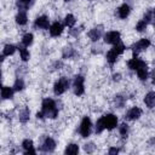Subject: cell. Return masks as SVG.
I'll use <instances>...</instances> for the list:
<instances>
[{
    "instance_id": "cell-1",
    "label": "cell",
    "mask_w": 155,
    "mask_h": 155,
    "mask_svg": "<svg viewBox=\"0 0 155 155\" xmlns=\"http://www.w3.org/2000/svg\"><path fill=\"white\" fill-rule=\"evenodd\" d=\"M119 125V119L115 114L111 113H107L104 115H102L94 124V133L96 134H101L103 133L105 130L107 131H111L114 128H116V126Z\"/></svg>"
},
{
    "instance_id": "cell-2",
    "label": "cell",
    "mask_w": 155,
    "mask_h": 155,
    "mask_svg": "<svg viewBox=\"0 0 155 155\" xmlns=\"http://www.w3.org/2000/svg\"><path fill=\"white\" fill-rule=\"evenodd\" d=\"M41 111L46 119H56L59 114V108L57 105V101L53 98L46 97L41 102Z\"/></svg>"
},
{
    "instance_id": "cell-3",
    "label": "cell",
    "mask_w": 155,
    "mask_h": 155,
    "mask_svg": "<svg viewBox=\"0 0 155 155\" xmlns=\"http://www.w3.org/2000/svg\"><path fill=\"white\" fill-rule=\"evenodd\" d=\"M71 87V80L67 76H61L54 84H53V93L56 96H62Z\"/></svg>"
},
{
    "instance_id": "cell-4",
    "label": "cell",
    "mask_w": 155,
    "mask_h": 155,
    "mask_svg": "<svg viewBox=\"0 0 155 155\" xmlns=\"http://www.w3.org/2000/svg\"><path fill=\"white\" fill-rule=\"evenodd\" d=\"M71 88L75 96L80 97L85 93V78L81 74H78L74 76L73 81H71Z\"/></svg>"
},
{
    "instance_id": "cell-5",
    "label": "cell",
    "mask_w": 155,
    "mask_h": 155,
    "mask_svg": "<svg viewBox=\"0 0 155 155\" xmlns=\"http://www.w3.org/2000/svg\"><path fill=\"white\" fill-rule=\"evenodd\" d=\"M92 121H91V117L90 116H84L81 119V122L79 125V133L82 138H87L90 137L91 132H92Z\"/></svg>"
},
{
    "instance_id": "cell-6",
    "label": "cell",
    "mask_w": 155,
    "mask_h": 155,
    "mask_svg": "<svg viewBox=\"0 0 155 155\" xmlns=\"http://www.w3.org/2000/svg\"><path fill=\"white\" fill-rule=\"evenodd\" d=\"M150 45H151V41H150V39H148V38H142V39H139L138 41H136V42L131 46V50H132V52H133V57H138V53L142 52V51H145Z\"/></svg>"
},
{
    "instance_id": "cell-7",
    "label": "cell",
    "mask_w": 155,
    "mask_h": 155,
    "mask_svg": "<svg viewBox=\"0 0 155 155\" xmlns=\"http://www.w3.org/2000/svg\"><path fill=\"white\" fill-rule=\"evenodd\" d=\"M57 147V143L56 140L52 138V137H45L44 140L41 142L40 147H39V150L42 151V153H53L54 149Z\"/></svg>"
},
{
    "instance_id": "cell-8",
    "label": "cell",
    "mask_w": 155,
    "mask_h": 155,
    "mask_svg": "<svg viewBox=\"0 0 155 155\" xmlns=\"http://www.w3.org/2000/svg\"><path fill=\"white\" fill-rule=\"evenodd\" d=\"M103 41L108 45H115L116 42L121 41V34L117 30H109L103 34Z\"/></svg>"
},
{
    "instance_id": "cell-9",
    "label": "cell",
    "mask_w": 155,
    "mask_h": 155,
    "mask_svg": "<svg viewBox=\"0 0 155 155\" xmlns=\"http://www.w3.org/2000/svg\"><path fill=\"white\" fill-rule=\"evenodd\" d=\"M50 18H48V16H46V15H41V16H39V17H36L35 18V21H34V24H33V27L36 29V30H46V29H48V27H50Z\"/></svg>"
},
{
    "instance_id": "cell-10",
    "label": "cell",
    "mask_w": 155,
    "mask_h": 155,
    "mask_svg": "<svg viewBox=\"0 0 155 155\" xmlns=\"http://www.w3.org/2000/svg\"><path fill=\"white\" fill-rule=\"evenodd\" d=\"M104 34V30H103V25H96L93 28H91L87 33V36L88 39L92 41V42H98L99 39H102Z\"/></svg>"
},
{
    "instance_id": "cell-11",
    "label": "cell",
    "mask_w": 155,
    "mask_h": 155,
    "mask_svg": "<svg viewBox=\"0 0 155 155\" xmlns=\"http://www.w3.org/2000/svg\"><path fill=\"white\" fill-rule=\"evenodd\" d=\"M47 30H48V33H50V35L52 38H58V36L62 35V33L64 30V24L61 23V22H58V21H56V22H53V23L50 24V27H48Z\"/></svg>"
},
{
    "instance_id": "cell-12",
    "label": "cell",
    "mask_w": 155,
    "mask_h": 155,
    "mask_svg": "<svg viewBox=\"0 0 155 155\" xmlns=\"http://www.w3.org/2000/svg\"><path fill=\"white\" fill-rule=\"evenodd\" d=\"M142 114H143V110L139 107H132V108H130L126 111L125 119L126 120H130V121H136V120H138L142 116Z\"/></svg>"
},
{
    "instance_id": "cell-13",
    "label": "cell",
    "mask_w": 155,
    "mask_h": 155,
    "mask_svg": "<svg viewBox=\"0 0 155 155\" xmlns=\"http://www.w3.org/2000/svg\"><path fill=\"white\" fill-rule=\"evenodd\" d=\"M131 10H132L131 5H130L128 2H124L122 5H120V6L117 7L116 15H117V17H119L120 19H126V18L130 16Z\"/></svg>"
},
{
    "instance_id": "cell-14",
    "label": "cell",
    "mask_w": 155,
    "mask_h": 155,
    "mask_svg": "<svg viewBox=\"0 0 155 155\" xmlns=\"http://www.w3.org/2000/svg\"><path fill=\"white\" fill-rule=\"evenodd\" d=\"M144 65H147L145 61L140 59L139 57H132L131 59L127 61V68L130 70H133V71H136L137 69H139V68H142Z\"/></svg>"
},
{
    "instance_id": "cell-15",
    "label": "cell",
    "mask_w": 155,
    "mask_h": 155,
    "mask_svg": "<svg viewBox=\"0 0 155 155\" xmlns=\"http://www.w3.org/2000/svg\"><path fill=\"white\" fill-rule=\"evenodd\" d=\"M15 94V90L10 86H1L0 87V99L6 101V99H12Z\"/></svg>"
},
{
    "instance_id": "cell-16",
    "label": "cell",
    "mask_w": 155,
    "mask_h": 155,
    "mask_svg": "<svg viewBox=\"0 0 155 155\" xmlns=\"http://www.w3.org/2000/svg\"><path fill=\"white\" fill-rule=\"evenodd\" d=\"M17 117H18V121L21 124H27L29 120H30V109L28 107H24L22 108L18 114H17Z\"/></svg>"
},
{
    "instance_id": "cell-17",
    "label": "cell",
    "mask_w": 155,
    "mask_h": 155,
    "mask_svg": "<svg viewBox=\"0 0 155 155\" xmlns=\"http://www.w3.org/2000/svg\"><path fill=\"white\" fill-rule=\"evenodd\" d=\"M76 56H78V52L74 47H71V46L63 47V50H62V58L63 59H71V58H75Z\"/></svg>"
},
{
    "instance_id": "cell-18",
    "label": "cell",
    "mask_w": 155,
    "mask_h": 155,
    "mask_svg": "<svg viewBox=\"0 0 155 155\" xmlns=\"http://www.w3.org/2000/svg\"><path fill=\"white\" fill-rule=\"evenodd\" d=\"M35 4V0H17L16 6L19 11H27Z\"/></svg>"
},
{
    "instance_id": "cell-19",
    "label": "cell",
    "mask_w": 155,
    "mask_h": 155,
    "mask_svg": "<svg viewBox=\"0 0 155 155\" xmlns=\"http://www.w3.org/2000/svg\"><path fill=\"white\" fill-rule=\"evenodd\" d=\"M15 21L18 25H25L28 23V15H27V11H19L16 13L15 16Z\"/></svg>"
},
{
    "instance_id": "cell-20",
    "label": "cell",
    "mask_w": 155,
    "mask_h": 155,
    "mask_svg": "<svg viewBox=\"0 0 155 155\" xmlns=\"http://www.w3.org/2000/svg\"><path fill=\"white\" fill-rule=\"evenodd\" d=\"M144 104L149 109H153L154 108V105H155V92L154 91H149L144 96Z\"/></svg>"
},
{
    "instance_id": "cell-21",
    "label": "cell",
    "mask_w": 155,
    "mask_h": 155,
    "mask_svg": "<svg viewBox=\"0 0 155 155\" xmlns=\"http://www.w3.org/2000/svg\"><path fill=\"white\" fill-rule=\"evenodd\" d=\"M17 51L19 52V58L22 62H28L30 59V52L25 46H23V45L17 46Z\"/></svg>"
},
{
    "instance_id": "cell-22",
    "label": "cell",
    "mask_w": 155,
    "mask_h": 155,
    "mask_svg": "<svg viewBox=\"0 0 155 155\" xmlns=\"http://www.w3.org/2000/svg\"><path fill=\"white\" fill-rule=\"evenodd\" d=\"M136 73H137V76H138V79H139L140 81H147V80L149 79V76H150V73H149L148 65H144V67H142V68L137 69V70H136Z\"/></svg>"
},
{
    "instance_id": "cell-23",
    "label": "cell",
    "mask_w": 155,
    "mask_h": 155,
    "mask_svg": "<svg viewBox=\"0 0 155 155\" xmlns=\"http://www.w3.org/2000/svg\"><path fill=\"white\" fill-rule=\"evenodd\" d=\"M117 58H119V54L114 51V50H109L108 52H107V54H105V59H107V62L110 64V65H114L116 62H117Z\"/></svg>"
},
{
    "instance_id": "cell-24",
    "label": "cell",
    "mask_w": 155,
    "mask_h": 155,
    "mask_svg": "<svg viewBox=\"0 0 155 155\" xmlns=\"http://www.w3.org/2000/svg\"><path fill=\"white\" fill-rule=\"evenodd\" d=\"M79 151H80V148L76 143H69L64 149V154H68V155H75Z\"/></svg>"
},
{
    "instance_id": "cell-25",
    "label": "cell",
    "mask_w": 155,
    "mask_h": 155,
    "mask_svg": "<svg viewBox=\"0 0 155 155\" xmlns=\"http://www.w3.org/2000/svg\"><path fill=\"white\" fill-rule=\"evenodd\" d=\"M75 23H76V18H75L74 15H71V13H67V15L64 16V19H63V24H64V27L71 28V27L75 25Z\"/></svg>"
},
{
    "instance_id": "cell-26",
    "label": "cell",
    "mask_w": 155,
    "mask_h": 155,
    "mask_svg": "<svg viewBox=\"0 0 155 155\" xmlns=\"http://www.w3.org/2000/svg\"><path fill=\"white\" fill-rule=\"evenodd\" d=\"M16 51H17V46H16V45H13V44H6V45L4 46V48H2V54H4L5 57H10V56H12Z\"/></svg>"
},
{
    "instance_id": "cell-27",
    "label": "cell",
    "mask_w": 155,
    "mask_h": 155,
    "mask_svg": "<svg viewBox=\"0 0 155 155\" xmlns=\"http://www.w3.org/2000/svg\"><path fill=\"white\" fill-rule=\"evenodd\" d=\"M126 104V97L124 94H116L114 97V107L117 108V109H121L124 108Z\"/></svg>"
},
{
    "instance_id": "cell-28",
    "label": "cell",
    "mask_w": 155,
    "mask_h": 155,
    "mask_svg": "<svg viewBox=\"0 0 155 155\" xmlns=\"http://www.w3.org/2000/svg\"><path fill=\"white\" fill-rule=\"evenodd\" d=\"M21 42H22V45L25 46V47H29L30 45H33V42H34V35H33V33H25V34L22 36Z\"/></svg>"
},
{
    "instance_id": "cell-29",
    "label": "cell",
    "mask_w": 155,
    "mask_h": 155,
    "mask_svg": "<svg viewBox=\"0 0 155 155\" xmlns=\"http://www.w3.org/2000/svg\"><path fill=\"white\" fill-rule=\"evenodd\" d=\"M12 88L15 90V92H21V91H23V90L25 88V82H24V80H23L22 78H17V79L15 80L13 85H12Z\"/></svg>"
},
{
    "instance_id": "cell-30",
    "label": "cell",
    "mask_w": 155,
    "mask_h": 155,
    "mask_svg": "<svg viewBox=\"0 0 155 155\" xmlns=\"http://www.w3.org/2000/svg\"><path fill=\"white\" fill-rule=\"evenodd\" d=\"M117 128H119V133H120V136L122 138H126L128 136V133H130V126H128V124L122 122V124L117 125Z\"/></svg>"
},
{
    "instance_id": "cell-31",
    "label": "cell",
    "mask_w": 155,
    "mask_h": 155,
    "mask_svg": "<svg viewBox=\"0 0 155 155\" xmlns=\"http://www.w3.org/2000/svg\"><path fill=\"white\" fill-rule=\"evenodd\" d=\"M111 50H114L119 56H121L125 51H126V45L124 44V42H121V41H119V42H116L115 45H113V47H111Z\"/></svg>"
},
{
    "instance_id": "cell-32",
    "label": "cell",
    "mask_w": 155,
    "mask_h": 155,
    "mask_svg": "<svg viewBox=\"0 0 155 155\" xmlns=\"http://www.w3.org/2000/svg\"><path fill=\"white\" fill-rule=\"evenodd\" d=\"M148 25H149V24H148L144 19H139V21L137 22V24H136L134 29H136V31H138V33H143V31H145V30H147Z\"/></svg>"
},
{
    "instance_id": "cell-33",
    "label": "cell",
    "mask_w": 155,
    "mask_h": 155,
    "mask_svg": "<svg viewBox=\"0 0 155 155\" xmlns=\"http://www.w3.org/2000/svg\"><path fill=\"white\" fill-rule=\"evenodd\" d=\"M142 19H144V21H145L148 24H153V22H154V11H153L151 8L147 10Z\"/></svg>"
},
{
    "instance_id": "cell-34",
    "label": "cell",
    "mask_w": 155,
    "mask_h": 155,
    "mask_svg": "<svg viewBox=\"0 0 155 155\" xmlns=\"http://www.w3.org/2000/svg\"><path fill=\"white\" fill-rule=\"evenodd\" d=\"M21 147H22L23 151L29 150V149L34 148V142H33V139H30V138H25V139H23V140H22Z\"/></svg>"
},
{
    "instance_id": "cell-35",
    "label": "cell",
    "mask_w": 155,
    "mask_h": 155,
    "mask_svg": "<svg viewBox=\"0 0 155 155\" xmlns=\"http://www.w3.org/2000/svg\"><path fill=\"white\" fill-rule=\"evenodd\" d=\"M82 148H84V151H85V153H87V154H92V153L96 151L97 145H96L93 142H87V143L84 144Z\"/></svg>"
},
{
    "instance_id": "cell-36",
    "label": "cell",
    "mask_w": 155,
    "mask_h": 155,
    "mask_svg": "<svg viewBox=\"0 0 155 155\" xmlns=\"http://www.w3.org/2000/svg\"><path fill=\"white\" fill-rule=\"evenodd\" d=\"M63 67H64V63H63V61H61V59H57V61H54V62L51 64V68H52L53 70H61Z\"/></svg>"
},
{
    "instance_id": "cell-37",
    "label": "cell",
    "mask_w": 155,
    "mask_h": 155,
    "mask_svg": "<svg viewBox=\"0 0 155 155\" xmlns=\"http://www.w3.org/2000/svg\"><path fill=\"white\" fill-rule=\"evenodd\" d=\"M102 51H103V47H102L101 45H98L97 42H94V45L91 47V52H92L93 54H99Z\"/></svg>"
},
{
    "instance_id": "cell-38",
    "label": "cell",
    "mask_w": 155,
    "mask_h": 155,
    "mask_svg": "<svg viewBox=\"0 0 155 155\" xmlns=\"http://www.w3.org/2000/svg\"><path fill=\"white\" fill-rule=\"evenodd\" d=\"M80 31H81V29H80V28H75V27H71V28L69 29L68 34H69L70 36L78 38V36H79V34H80Z\"/></svg>"
},
{
    "instance_id": "cell-39",
    "label": "cell",
    "mask_w": 155,
    "mask_h": 155,
    "mask_svg": "<svg viewBox=\"0 0 155 155\" xmlns=\"http://www.w3.org/2000/svg\"><path fill=\"white\" fill-rule=\"evenodd\" d=\"M111 80H113L114 82H120V81L122 80V75H121L120 73H114V74L111 75Z\"/></svg>"
},
{
    "instance_id": "cell-40",
    "label": "cell",
    "mask_w": 155,
    "mask_h": 155,
    "mask_svg": "<svg viewBox=\"0 0 155 155\" xmlns=\"http://www.w3.org/2000/svg\"><path fill=\"white\" fill-rule=\"evenodd\" d=\"M119 151H120V149H119L117 147H110V148L108 149V154H109V155H116Z\"/></svg>"
},
{
    "instance_id": "cell-41",
    "label": "cell",
    "mask_w": 155,
    "mask_h": 155,
    "mask_svg": "<svg viewBox=\"0 0 155 155\" xmlns=\"http://www.w3.org/2000/svg\"><path fill=\"white\" fill-rule=\"evenodd\" d=\"M35 116H36V119L38 120H44L45 119V116H44V114H42V111L40 110V111H38L36 114H35Z\"/></svg>"
},
{
    "instance_id": "cell-42",
    "label": "cell",
    "mask_w": 155,
    "mask_h": 155,
    "mask_svg": "<svg viewBox=\"0 0 155 155\" xmlns=\"http://www.w3.org/2000/svg\"><path fill=\"white\" fill-rule=\"evenodd\" d=\"M24 154H36V150L34 149V148H31V149H29V150H25V151H23Z\"/></svg>"
},
{
    "instance_id": "cell-43",
    "label": "cell",
    "mask_w": 155,
    "mask_h": 155,
    "mask_svg": "<svg viewBox=\"0 0 155 155\" xmlns=\"http://www.w3.org/2000/svg\"><path fill=\"white\" fill-rule=\"evenodd\" d=\"M4 61H5V56H4L2 53H0V64H1Z\"/></svg>"
},
{
    "instance_id": "cell-44",
    "label": "cell",
    "mask_w": 155,
    "mask_h": 155,
    "mask_svg": "<svg viewBox=\"0 0 155 155\" xmlns=\"http://www.w3.org/2000/svg\"><path fill=\"white\" fill-rule=\"evenodd\" d=\"M1 78H2V71L0 69V87H1Z\"/></svg>"
},
{
    "instance_id": "cell-45",
    "label": "cell",
    "mask_w": 155,
    "mask_h": 155,
    "mask_svg": "<svg viewBox=\"0 0 155 155\" xmlns=\"http://www.w3.org/2000/svg\"><path fill=\"white\" fill-rule=\"evenodd\" d=\"M63 1H65V2H69V1H71V0H63Z\"/></svg>"
},
{
    "instance_id": "cell-46",
    "label": "cell",
    "mask_w": 155,
    "mask_h": 155,
    "mask_svg": "<svg viewBox=\"0 0 155 155\" xmlns=\"http://www.w3.org/2000/svg\"><path fill=\"white\" fill-rule=\"evenodd\" d=\"M0 116H1V110H0Z\"/></svg>"
},
{
    "instance_id": "cell-47",
    "label": "cell",
    "mask_w": 155,
    "mask_h": 155,
    "mask_svg": "<svg viewBox=\"0 0 155 155\" xmlns=\"http://www.w3.org/2000/svg\"><path fill=\"white\" fill-rule=\"evenodd\" d=\"M88 1H91V0H88Z\"/></svg>"
}]
</instances>
